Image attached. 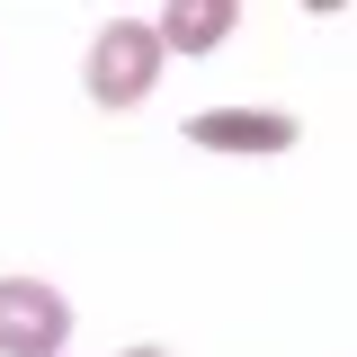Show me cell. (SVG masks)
<instances>
[{
	"label": "cell",
	"instance_id": "cell-1",
	"mask_svg": "<svg viewBox=\"0 0 357 357\" xmlns=\"http://www.w3.org/2000/svg\"><path fill=\"white\" fill-rule=\"evenodd\" d=\"M161 27L152 18H116V27H98V45H89V98L98 107H143L152 98V81H161Z\"/></svg>",
	"mask_w": 357,
	"mask_h": 357
},
{
	"label": "cell",
	"instance_id": "cell-2",
	"mask_svg": "<svg viewBox=\"0 0 357 357\" xmlns=\"http://www.w3.org/2000/svg\"><path fill=\"white\" fill-rule=\"evenodd\" d=\"M72 304L45 277H0V357H63Z\"/></svg>",
	"mask_w": 357,
	"mask_h": 357
},
{
	"label": "cell",
	"instance_id": "cell-3",
	"mask_svg": "<svg viewBox=\"0 0 357 357\" xmlns=\"http://www.w3.org/2000/svg\"><path fill=\"white\" fill-rule=\"evenodd\" d=\"M188 143H206V152H286L295 116L286 107H215V116H188Z\"/></svg>",
	"mask_w": 357,
	"mask_h": 357
},
{
	"label": "cell",
	"instance_id": "cell-4",
	"mask_svg": "<svg viewBox=\"0 0 357 357\" xmlns=\"http://www.w3.org/2000/svg\"><path fill=\"white\" fill-rule=\"evenodd\" d=\"M152 27H161V45H178V54H215V45L232 36V0H170Z\"/></svg>",
	"mask_w": 357,
	"mask_h": 357
},
{
	"label": "cell",
	"instance_id": "cell-5",
	"mask_svg": "<svg viewBox=\"0 0 357 357\" xmlns=\"http://www.w3.org/2000/svg\"><path fill=\"white\" fill-rule=\"evenodd\" d=\"M126 357H170V349H126Z\"/></svg>",
	"mask_w": 357,
	"mask_h": 357
}]
</instances>
